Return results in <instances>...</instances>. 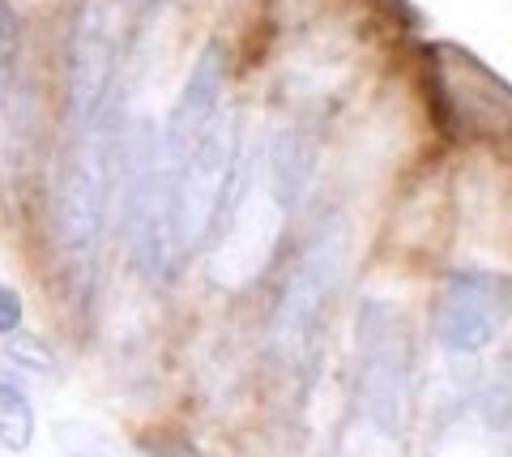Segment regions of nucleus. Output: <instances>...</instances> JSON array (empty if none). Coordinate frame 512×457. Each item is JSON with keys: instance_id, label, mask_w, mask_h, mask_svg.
Wrapping results in <instances>:
<instances>
[{"instance_id": "nucleus-4", "label": "nucleus", "mask_w": 512, "mask_h": 457, "mask_svg": "<svg viewBox=\"0 0 512 457\" xmlns=\"http://www.w3.org/2000/svg\"><path fill=\"white\" fill-rule=\"evenodd\" d=\"M342 274H346V223L333 218L303 248L299 265L291 270V278H286V287L278 295L274 321H269V346L291 368L312 364V355L320 346V329H325L329 308L338 299Z\"/></svg>"}, {"instance_id": "nucleus-8", "label": "nucleus", "mask_w": 512, "mask_h": 457, "mask_svg": "<svg viewBox=\"0 0 512 457\" xmlns=\"http://www.w3.org/2000/svg\"><path fill=\"white\" fill-rule=\"evenodd\" d=\"M504 312V282L495 274H453L436 299V338L453 355L487 351Z\"/></svg>"}, {"instance_id": "nucleus-11", "label": "nucleus", "mask_w": 512, "mask_h": 457, "mask_svg": "<svg viewBox=\"0 0 512 457\" xmlns=\"http://www.w3.org/2000/svg\"><path fill=\"white\" fill-rule=\"evenodd\" d=\"M13 69H18V18L0 0V150L9 133V94H13Z\"/></svg>"}, {"instance_id": "nucleus-12", "label": "nucleus", "mask_w": 512, "mask_h": 457, "mask_svg": "<svg viewBox=\"0 0 512 457\" xmlns=\"http://www.w3.org/2000/svg\"><path fill=\"white\" fill-rule=\"evenodd\" d=\"M5 355H9L18 368H30V372H52V368H56L52 355L43 351V342H39V338H26V334L9 338V342H5Z\"/></svg>"}, {"instance_id": "nucleus-1", "label": "nucleus", "mask_w": 512, "mask_h": 457, "mask_svg": "<svg viewBox=\"0 0 512 457\" xmlns=\"http://www.w3.org/2000/svg\"><path fill=\"white\" fill-rule=\"evenodd\" d=\"M410 428V329L402 308L367 299L359 312L355 406L342 457H402Z\"/></svg>"}, {"instance_id": "nucleus-6", "label": "nucleus", "mask_w": 512, "mask_h": 457, "mask_svg": "<svg viewBox=\"0 0 512 457\" xmlns=\"http://www.w3.org/2000/svg\"><path fill=\"white\" fill-rule=\"evenodd\" d=\"M116 65H120L116 9H111V0H82L69 26V52H64V94H69L73 129H82V124L107 112Z\"/></svg>"}, {"instance_id": "nucleus-2", "label": "nucleus", "mask_w": 512, "mask_h": 457, "mask_svg": "<svg viewBox=\"0 0 512 457\" xmlns=\"http://www.w3.org/2000/svg\"><path fill=\"white\" fill-rule=\"evenodd\" d=\"M116 167H120V133L107 112L82 124V129H73V141L64 146L56 163L47 223H52L56 252L77 274L90 270L94 257H99L111 218V197H116Z\"/></svg>"}, {"instance_id": "nucleus-10", "label": "nucleus", "mask_w": 512, "mask_h": 457, "mask_svg": "<svg viewBox=\"0 0 512 457\" xmlns=\"http://www.w3.org/2000/svg\"><path fill=\"white\" fill-rule=\"evenodd\" d=\"M30 440H35V406L18 385L0 381V449L22 453Z\"/></svg>"}, {"instance_id": "nucleus-9", "label": "nucleus", "mask_w": 512, "mask_h": 457, "mask_svg": "<svg viewBox=\"0 0 512 457\" xmlns=\"http://www.w3.org/2000/svg\"><path fill=\"white\" fill-rule=\"evenodd\" d=\"M222 69H227L222 65V47H205V52L197 56V65H192L180 99H175V107H171L167 129L158 133V150H163L167 167L180 159L192 141L205 133V124L218 116V107H222Z\"/></svg>"}, {"instance_id": "nucleus-13", "label": "nucleus", "mask_w": 512, "mask_h": 457, "mask_svg": "<svg viewBox=\"0 0 512 457\" xmlns=\"http://www.w3.org/2000/svg\"><path fill=\"white\" fill-rule=\"evenodd\" d=\"M18 325H22V299L13 287L0 282V334H13Z\"/></svg>"}, {"instance_id": "nucleus-3", "label": "nucleus", "mask_w": 512, "mask_h": 457, "mask_svg": "<svg viewBox=\"0 0 512 457\" xmlns=\"http://www.w3.org/2000/svg\"><path fill=\"white\" fill-rule=\"evenodd\" d=\"M308 180V150L303 141L278 137L269 141L261 154V180H252L231 210L227 235L210 252V278L218 287H244L265 270L269 252H274L286 214L295 210V201Z\"/></svg>"}, {"instance_id": "nucleus-7", "label": "nucleus", "mask_w": 512, "mask_h": 457, "mask_svg": "<svg viewBox=\"0 0 512 457\" xmlns=\"http://www.w3.org/2000/svg\"><path fill=\"white\" fill-rule=\"evenodd\" d=\"M128 240L150 278H163L175 252L171 235V180L158 150V133L141 129L128 154Z\"/></svg>"}, {"instance_id": "nucleus-5", "label": "nucleus", "mask_w": 512, "mask_h": 457, "mask_svg": "<svg viewBox=\"0 0 512 457\" xmlns=\"http://www.w3.org/2000/svg\"><path fill=\"white\" fill-rule=\"evenodd\" d=\"M235 171H239V120L235 112L218 107V116L205 124V133L167 167L175 248H192L210 235Z\"/></svg>"}]
</instances>
